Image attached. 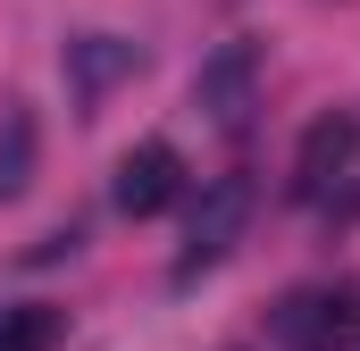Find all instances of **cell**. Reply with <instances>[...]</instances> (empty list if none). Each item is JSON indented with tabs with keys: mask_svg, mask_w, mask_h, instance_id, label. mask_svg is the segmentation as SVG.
Segmentation results:
<instances>
[{
	"mask_svg": "<svg viewBox=\"0 0 360 351\" xmlns=\"http://www.w3.org/2000/svg\"><path fill=\"white\" fill-rule=\"evenodd\" d=\"M59 343H68V310H51V301H25L0 318V351H59Z\"/></svg>",
	"mask_w": 360,
	"mask_h": 351,
	"instance_id": "cell-7",
	"label": "cell"
},
{
	"mask_svg": "<svg viewBox=\"0 0 360 351\" xmlns=\"http://www.w3.org/2000/svg\"><path fill=\"white\" fill-rule=\"evenodd\" d=\"M134 67H143V51H134V42H117V34H76V42L59 51V76H68V92H76L84 109H101V100L126 84Z\"/></svg>",
	"mask_w": 360,
	"mask_h": 351,
	"instance_id": "cell-5",
	"label": "cell"
},
{
	"mask_svg": "<svg viewBox=\"0 0 360 351\" xmlns=\"http://www.w3.org/2000/svg\"><path fill=\"white\" fill-rule=\"evenodd\" d=\"M252 209H260L252 176H218V184H201V201H193V226H184V251H176V284H193L201 267H218V260H226V251L243 243Z\"/></svg>",
	"mask_w": 360,
	"mask_h": 351,
	"instance_id": "cell-1",
	"label": "cell"
},
{
	"mask_svg": "<svg viewBox=\"0 0 360 351\" xmlns=\"http://www.w3.org/2000/svg\"><path fill=\"white\" fill-rule=\"evenodd\" d=\"M34 151H42L34 117H25V109H8V117H0V201H17V192L34 184Z\"/></svg>",
	"mask_w": 360,
	"mask_h": 351,
	"instance_id": "cell-6",
	"label": "cell"
},
{
	"mask_svg": "<svg viewBox=\"0 0 360 351\" xmlns=\"http://www.w3.org/2000/svg\"><path fill=\"white\" fill-rule=\"evenodd\" d=\"M252 84H260V42H226V51L201 59L193 109H210L218 126H243V117H252Z\"/></svg>",
	"mask_w": 360,
	"mask_h": 351,
	"instance_id": "cell-4",
	"label": "cell"
},
{
	"mask_svg": "<svg viewBox=\"0 0 360 351\" xmlns=\"http://www.w3.org/2000/svg\"><path fill=\"white\" fill-rule=\"evenodd\" d=\"M360 159V117L352 109H327V117H310V134H302V151H293V192L302 201H327Z\"/></svg>",
	"mask_w": 360,
	"mask_h": 351,
	"instance_id": "cell-2",
	"label": "cell"
},
{
	"mask_svg": "<svg viewBox=\"0 0 360 351\" xmlns=\"http://www.w3.org/2000/svg\"><path fill=\"white\" fill-rule=\"evenodd\" d=\"M117 209L126 218H160V209H176L184 201V159H176V143H134L126 159H117Z\"/></svg>",
	"mask_w": 360,
	"mask_h": 351,
	"instance_id": "cell-3",
	"label": "cell"
}]
</instances>
